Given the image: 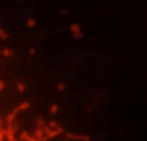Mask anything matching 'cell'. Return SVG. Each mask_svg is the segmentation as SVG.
I'll use <instances>...</instances> for the list:
<instances>
[{"instance_id":"cell-16","label":"cell","mask_w":147,"mask_h":141,"mask_svg":"<svg viewBox=\"0 0 147 141\" xmlns=\"http://www.w3.org/2000/svg\"><path fill=\"white\" fill-rule=\"evenodd\" d=\"M63 141H69V140H63Z\"/></svg>"},{"instance_id":"cell-8","label":"cell","mask_w":147,"mask_h":141,"mask_svg":"<svg viewBox=\"0 0 147 141\" xmlns=\"http://www.w3.org/2000/svg\"><path fill=\"white\" fill-rule=\"evenodd\" d=\"M16 89L18 93H22L25 91L26 90V85L22 82H18L16 83Z\"/></svg>"},{"instance_id":"cell-2","label":"cell","mask_w":147,"mask_h":141,"mask_svg":"<svg viewBox=\"0 0 147 141\" xmlns=\"http://www.w3.org/2000/svg\"><path fill=\"white\" fill-rule=\"evenodd\" d=\"M69 30L71 32L73 37L76 40H80L83 37V32L82 30V27L80 23L77 22H74L69 27Z\"/></svg>"},{"instance_id":"cell-10","label":"cell","mask_w":147,"mask_h":141,"mask_svg":"<svg viewBox=\"0 0 147 141\" xmlns=\"http://www.w3.org/2000/svg\"><path fill=\"white\" fill-rule=\"evenodd\" d=\"M66 84L64 82H59L56 85V89L58 91H64L66 89Z\"/></svg>"},{"instance_id":"cell-4","label":"cell","mask_w":147,"mask_h":141,"mask_svg":"<svg viewBox=\"0 0 147 141\" xmlns=\"http://www.w3.org/2000/svg\"><path fill=\"white\" fill-rule=\"evenodd\" d=\"M30 106H31V103L29 101H22V102H21L20 104L17 106L12 111V113H13L15 115H17L18 113H20L22 111H25L28 109L30 107Z\"/></svg>"},{"instance_id":"cell-1","label":"cell","mask_w":147,"mask_h":141,"mask_svg":"<svg viewBox=\"0 0 147 141\" xmlns=\"http://www.w3.org/2000/svg\"><path fill=\"white\" fill-rule=\"evenodd\" d=\"M43 129H44V134H45L47 140L57 138V136L60 135L64 132L63 128L61 126L58 128H56V129H52V128L47 126V124H46L43 127Z\"/></svg>"},{"instance_id":"cell-13","label":"cell","mask_w":147,"mask_h":141,"mask_svg":"<svg viewBox=\"0 0 147 141\" xmlns=\"http://www.w3.org/2000/svg\"><path fill=\"white\" fill-rule=\"evenodd\" d=\"M68 13H69V10H67L65 7H62V8L60 9V14L61 15H63V16H66L68 15Z\"/></svg>"},{"instance_id":"cell-6","label":"cell","mask_w":147,"mask_h":141,"mask_svg":"<svg viewBox=\"0 0 147 141\" xmlns=\"http://www.w3.org/2000/svg\"><path fill=\"white\" fill-rule=\"evenodd\" d=\"M1 54L5 58H10V57L13 56L14 52L13 49H11L9 47H6V48L2 49V52H1Z\"/></svg>"},{"instance_id":"cell-15","label":"cell","mask_w":147,"mask_h":141,"mask_svg":"<svg viewBox=\"0 0 147 141\" xmlns=\"http://www.w3.org/2000/svg\"><path fill=\"white\" fill-rule=\"evenodd\" d=\"M5 88V83L4 81L0 80V91H3Z\"/></svg>"},{"instance_id":"cell-12","label":"cell","mask_w":147,"mask_h":141,"mask_svg":"<svg viewBox=\"0 0 147 141\" xmlns=\"http://www.w3.org/2000/svg\"><path fill=\"white\" fill-rule=\"evenodd\" d=\"M36 21L33 19V18H30V19H27V27L29 28H33L34 27H35L36 25Z\"/></svg>"},{"instance_id":"cell-3","label":"cell","mask_w":147,"mask_h":141,"mask_svg":"<svg viewBox=\"0 0 147 141\" xmlns=\"http://www.w3.org/2000/svg\"><path fill=\"white\" fill-rule=\"evenodd\" d=\"M65 138L69 140L77 141H90V136L88 134H78L74 133H66Z\"/></svg>"},{"instance_id":"cell-5","label":"cell","mask_w":147,"mask_h":141,"mask_svg":"<svg viewBox=\"0 0 147 141\" xmlns=\"http://www.w3.org/2000/svg\"><path fill=\"white\" fill-rule=\"evenodd\" d=\"M34 137L40 141H47V138L44 134L43 127L37 126L35 132H34Z\"/></svg>"},{"instance_id":"cell-7","label":"cell","mask_w":147,"mask_h":141,"mask_svg":"<svg viewBox=\"0 0 147 141\" xmlns=\"http://www.w3.org/2000/svg\"><path fill=\"white\" fill-rule=\"evenodd\" d=\"M59 111V107L58 104L57 103H53L49 107V113L52 115H55L58 113Z\"/></svg>"},{"instance_id":"cell-9","label":"cell","mask_w":147,"mask_h":141,"mask_svg":"<svg viewBox=\"0 0 147 141\" xmlns=\"http://www.w3.org/2000/svg\"><path fill=\"white\" fill-rule=\"evenodd\" d=\"M36 124L37 126H38V127H44V126L46 125V122L45 120L43 117H38V118L36 119Z\"/></svg>"},{"instance_id":"cell-14","label":"cell","mask_w":147,"mask_h":141,"mask_svg":"<svg viewBox=\"0 0 147 141\" xmlns=\"http://www.w3.org/2000/svg\"><path fill=\"white\" fill-rule=\"evenodd\" d=\"M28 52L30 55L34 56L35 55V54H36L37 50L35 49V48H34V47H31V48H30V49H28Z\"/></svg>"},{"instance_id":"cell-11","label":"cell","mask_w":147,"mask_h":141,"mask_svg":"<svg viewBox=\"0 0 147 141\" xmlns=\"http://www.w3.org/2000/svg\"><path fill=\"white\" fill-rule=\"evenodd\" d=\"M0 38L2 39L3 40H7L8 38V34L5 30L2 28V27H0Z\"/></svg>"}]
</instances>
